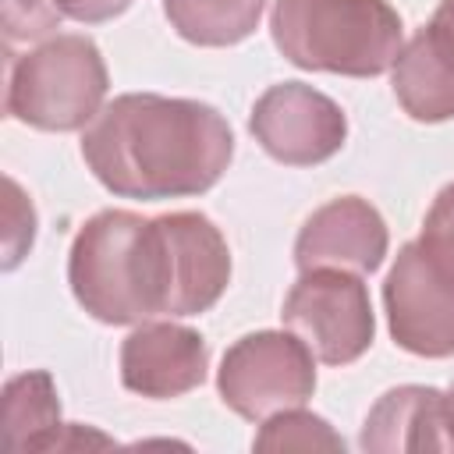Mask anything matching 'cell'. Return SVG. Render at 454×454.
<instances>
[{
    "label": "cell",
    "mask_w": 454,
    "mask_h": 454,
    "mask_svg": "<svg viewBox=\"0 0 454 454\" xmlns=\"http://www.w3.org/2000/svg\"><path fill=\"white\" fill-rule=\"evenodd\" d=\"M53 4L64 18H74V21H106L128 7V0H53Z\"/></svg>",
    "instance_id": "d6986e66"
},
{
    "label": "cell",
    "mask_w": 454,
    "mask_h": 454,
    "mask_svg": "<svg viewBox=\"0 0 454 454\" xmlns=\"http://www.w3.org/2000/svg\"><path fill=\"white\" fill-rule=\"evenodd\" d=\"M231 153L234 135L213 106L156 92L117 96L82 138L92 174L128 199L199 195L223 177Z\"/></svg>",
    "instance_id": "6da1fadb"
},
{
    "label": "cell",
    "mask_w": 454,
    "mask_h": 454,
    "mask_svg": "<svg viewBox=\"0 0 454 454\" xmlns=\"http://www.w3.org/2000/svg\"><path fill=\"white\" fill-rule=\"evenodd\" d=\"M394 340L426 358L454 355V234L426 223L404 245L383 287Z\"/></svg>",
    "instance_id": "5b68a950"
},
{
    "label": "cell",
    "mask_w": 454,
    "mask_h": 454,
    "mask_svg": "<svg viewBox=\"0 0 454 454\" xmlns=\"http://www.w3.org/2000/svg\"><path fill=\"white\" fill-rule=\"evenodd\" d=\"M440 401L433 387H401L383 394L362 429L365 450H443L440 433Z\"/></svg>",
    "instance_id": "4fadbf2b"
},
{
    "label": "cell",
    "mask_w": 454,
    "mask_h": 454,
    "mask_svg": "<svg viewBox=\"0 0 454 454\" xmlns=\"http://www.w3.org/2000/svg\"><path fill=\"white\" fill-rule=\"evenodd\" d=\"M252 135L273 160L309 167L330 160L344 145V114L323 92L301 82H284L255 103Z\"/></svg>",
    "instance_id": "ba28073f"
},
{
    "label": "cell",
    "mask_w": 454,
    "mask_h": 454,
    "mask_svg": "<svg viewBox=\"0 0 454 454\" xmlns=\"http://www.w3.org/2000/svg\"><path fill=\"white\" fill-rule=\"evenodd\" d=\"M142 216L106 209L92 216L71 245V287L85 312L103 323H131L128 309V241Z\"/></svg>",
    "instance_id": "9c48e42d"
},
{
    "label": "cell",
    "mask_w": 454,
    "mask_h": 454,
    "mask_svg": "<svg viewBox=\"0 0 454 454\" xmlns=\"http://www.w3.org/2000/svg\"><path fill=\"white\" fill-rule=\"evenodd\" d=\"M206 376V344L199 333L170 323L135 330L121 348V380L145 397H177Z\"/></svg>",
    "instance_id": "8fae6325"
},
{
    "label": "cell",
    "mask_w": 454,
    "mask_h": 454,
    "mask_svg": "<svg viewBox=\"0 0 454 454\" xmlns=\"http://www.w3.org/2000/svg\"><path fill=\"white\" fill-rule=\"evenodd\" d=\"M231 252L202 213L142 220L128 248V294L135 323L153 316H199L227 287Z\"/></svg>",
    "instance_id": "7a4b0ae2"
},
{
    "label": "cell",
    "mask_w": 454,
    "mask_h": 454,
    "mask_svg": "<svg viewBox=\"0 0 454 454\" xmlns=\"http://www.w3.org/2000/svg\"><path fill=\"white\" fill-rule=\"evenodd\" d=\"M284 323L326 365L355 362L372 344V309L365 284L333 266L301 270V280L284 301Z\"/></svg>",
    "instance_id": "8992f818"
},
{
    "label": "cell",
    "mask_w": 454,
    "mask_h": 454,
    "mask_svg": "<svg viewBox=\"0 0 454 454\" xmlns=\"http://www.w3.org/2000/svg\"><path fill=\"white\" fill-rule=\"evenodd\" d=\"M440 433H443V450L454 447V387L440 401Z\"/></svg>",
    "instance_id": "44dd1931"
},
{
    "label": "cell",
    "mask_w": 454,
    "mask_h": 454,
    "mask_svg": "<svg viewBox=\"0 0 454 454\" xmlns=\"http://www.w3.org/2000/svg\"><path fill=\"white\" fill-rule=\"evenodd\" d=\"M103 96L106 67L96 43L57 35L28 57L11 60L4 110L43 131H74L99 114Z\"/></svg>",
    "instance_id": "277c9868"
},
{
    "label": "cell",
    "mask_w": 454,
    "mask_h": 454,
    "mask_svg": "<svg viewBox=\"0 0 454 454\" xmlns=\"http://www.w3.org/2000/svg\"><path fill=\"white\" fill-rule=\"evenodd\" d=\"M128 4H131V0H128Z\"/></svg>",
    "instance_id": "603a6c76"
},
{
    "label": "cell",
    "mask_w": 454,
    "mask_h": 454,
    "mask_svg": "<svg viewBox=\"0 0 454 454\" xmlns=\"http://www.w3.org/2000/svg\"><path fill=\"white\" fill-rule=\"evenodd\" d=\"M273 43L309 71L372 78L401 53V18L387 0H277Z\"/></svg>",
    "instance_id": "3957f363"
},
{
    "label": "cell",
    "mask_w": 454,
    "mask_h": 454,
    "mask_svg": "<svg viewBox=\"0 0 454 454\" xmlns=\"http://www.w3.org/2000/svg\"><path fill=\"white\" fill-rule=\"evenodd\" d=\"M316 369L312 351L298 333H252L241 337L220 369L223 401L245 419H270L312 397Z\"/></svg>",
    "instance_id": "52a82bcc"
},
{
    "label": "cell",
    "mask_w": 454,
    "mask_h": 454,
    "mask_svg": "<svg viewBox=\"0 0 454 454\" xmlns=\"http://www.w3.org/2000/svg\"><path fill=\"white\" fill-rule=\"evenodd\" d=\"M4 35L7 43H32L60 28V11L53 0H4Z\"/></svg>",
    "instance_id": "e0dca14e"
},
{
    "label": "cell",
    "mask_w": 454,
    "mask_h": 454,
    "mask_svg": "<svg viewBox=\"0 0 454 454\" xmlns=\"http://www.w3.org/2000/svg\"><path fill=\"white\" fill-rule=\"evenodd\" d=\"M7 188V202H4V216H7V231H4V241H7V259L4 266H18L21 252L32 248V238H35V213H32V202L21 195V188L7 177L4 181Z\"/></svg>",
    "instance_id": "ac0fdd59"
},
{
    "label": "cell",
    "mask_w": 454,
    "mask_h": 454,
    "mask_svg": "<svg viewBox=\"0 0 454 454\" xmlns=\"http://www.w3.org/2000/svg\"><path fill=\"white\" fill-rule=\"evenodd\" d=\"M436 21H443V25L454 28V0H440V7H436Z\"/></svg>",
    "instance_id": "7402d4cb"
},
{
    "label": "cell",
    "mask_w": 454,
    "mask_h": 454,
    "mask_svg": "<svg viewBox=\"0 0 454 454\" xmlns=\"http://www.w3.org/2000/svg\"><path fill=\"white\" fill-rule=\"evenodd\" d=\"M266 0H163L177 35L199 46H231L252 35Z\"/></svg>",
    "instance_id": "9a60e30c"
},
{
    "label": "cell",
    "mask_w": 454,
    "mask_h": 454,
    "mask_svg": "<svg viewBox=\"0 0 454 454\" xmlns=\"http://www.w3.org/2000/svg\"><path fill=\"white\" fill-rule=\"evenodd\" d=\"M394 92L415 121L454 117V28L436 21L419 28L394 60Z\"/></svg>",
    "instance_id": "7c38bea8"
},
{
    "label": "cell",
    "mask_w": 454,
    "mask_h": 454,
    "mask_svg": "<svg viewBox=\"0 0 454 454\" xmlns=\"http://www.w3.org/2000/svg\"><path fill=\"white\" fill-rule=\"evenodd\" d=\"M426 223H436V227H443V231L454 234V184H447V188L436 195V202H433Z\"/></svg>",
    "instance_id": "ffe728a7"
},
{
    "label": "cell",
    "mask_w": 454,
    "mask_h": 454,
    "mask_svg": "<svg viewBox=\"0 0 454 454\" xmlns=\"http://www.w3.org/2000/svg\"><path fill=\"white\" fill-rule=\"evenodd\" d=\"M383 252H387V227L380 213L358 195H348L326 202L309 216L294 245V262L301 270L333 266V270L372 273L383 262Z\"/></svg>",
    "instance_id": "30bf717a"
},
{
    "label": "cell",
    "mask_w": 454,
    "mask_h": 454,
    "mask_svg": "<svg viewBox=\"0 0 454 454\" xmlns=\"http://www.w3.org/2000/svg\"><path fill=\"white\" fill-rule=\"evenodd\" d=\"M0 426L4 450H50L53 436L60 433V404L53 394V380L46 372L14 376L4 390Z\"/></svg>",
    "instance_id": "5bb4252c"
},
{
    "label": "cell",
    "mask_w": 454,
    "mask_h": 454,
    "mask_svg": "<svg viewBox=\"0 0 454 454\" xmlns=\"http://www.w3.org/2000/svg\"><path fill=\"white\" fill-rule=\"evenodd\" d=\"M316 447V443H326V447H340L337 436H330L326 422L316 419V415H301V411H277L270 422H266V433L255 440L259 450H284V447Z\"/></svg>",
    "instance_id": "2e32d148"
}]
</instances>
